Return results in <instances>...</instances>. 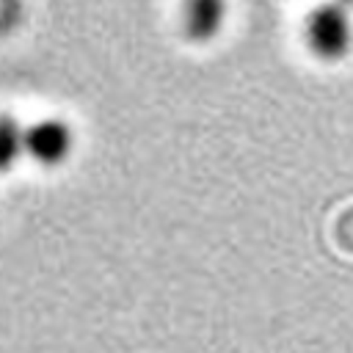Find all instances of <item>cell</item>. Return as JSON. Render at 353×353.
Returning a JSON list of instances; mask_svg holds the SVG:
<instances>
[{"label":"cell","instance_id":"cell-2","mask_svg":"<svg viewBox=\"0 0 353 353\" xmlns=\"http://www.w3.org/2000/svg\"><path fill=\"white\" fill-rule=\"evenodd\" d=\"M72 149H74V132L63 119H41L25 130V154L44 168H55L66 163Z\"/></svg>","mask_w":353,"mask_h":353},{"label":"cell","instance_id":"cell-5","mask_svg":"<svg viewBox=\"0 0 353 353\" xmlns=\"http://www.w3.org/2000/svg\"><path fill=\"white\" fill-rule=\"evenodd\" d=\"M339 3H342L345 8H353V0H339Z\"/></svg>","mask_w":353,"mask_h":353},{"label":"cell","instance_id":"cell-3","mask_svg":"<svg viewBox=\"0 0 353 353\" xmlns=\"http://www.w3.org/2000/svg\"><path fill=\"white\" fill-rule=\"evenodd\" d=\"M226 0H185L182 3V33L193 44H207L221 36L226 25Z\"/></svg>","mask_w":353,"mask_h":353},{"label":"cell","instance_id":"cell-1","mask_svg":"<svg viewBox=\"0 0 353 353\" xmlns=\"http://www.w3.org/2000/svg\"><path fill=\"white\" fill-rule=\"evenodd\" d=\"M303 44L312 58L336 63L353 50V22L342 3H323L312 8L303 22Z\"/></svg>","mask_w":353,"mask_h":353},{"label":"cell","instance_id":"cell-4","mask_svg":"<svg viewBox=\"0 0 353 353\" xmlns=\"http://www.w3.org/2000/svg\"><path fill=\"white\" fill-rule=\"evenodd\" d=\"M25 154V130L8 113H0V174L11 171Z\"/></svg>","mask_w":353,"mask_h":353}]
</instances>
